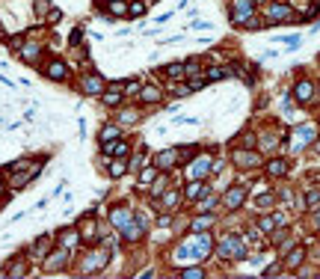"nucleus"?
Segmentation results:
<instances>
[{
	"label": "nucleus",
	"instance_id": "obj_24",
	"mask_svg": "<svg viewBox=\"0 0 320 279\" xmlns=\"http://www.w3.org/2000/svg\"><path fill=\"white\" fill-rule=\"evenodd\" d=\"M320 205V190H308L305 193V208H317Z\"/></svg>",
	"mask_w": 320,
	"mask_h": 279
},
{
	"label": "nucleus",
	"instance_id": "obj_30",
	"mask_svg": "<svg viewBox=\"0 0 320 279\" xmlns=\"http://www.w3.org/2000/svg\"><path fill=\"white\" fill-rule=\"evenodd\" d=\"M181 276H187V279H202L205 273H202L199 267H187V270H181Z\"/></svg>",
	"mask_w": 320,
	"mask_h": 279
},
{
	"label": "nucleus",
	"instance_id": "obj_34",
	"mask_svg": "<svg viewBox=\"0 0 320 279\" xmlns=\"http://www.w3.org/2000/svg\"><path fill=\"white\" fill-rule=\"evenodd\" d=\"M113 15H128V12L122 9V3H113Z\"/></svg>",
	"mask_w": 320,
	"mask_h": 279
},
{
	"label": "nucleus",
	"instance_id": "obj_7",
	"mask_svg": "<svg viewBox=\"0 0 320 279\" xmlns=\"http://www.w3.org/2000/svg\"><path fill=\"white\" fill-rule=\"evenodd\" d=\"M48 77H51V80H65V77H68V68H65L60 60H54L48 65Z\"/></svg>",
	"mask_w": 320,
	"mask_h": 279
},
{
	"label": "nucleus",
	"instance_id": "obj_14",
	"mask_svg": "<svg viewBox=\"0 0 320 279\" xmlns=\"http://www.w3.org/2000/svg\"><path fill=\"white\" fill-rule=\"evenodd\" d=\"M104 89L101 86V80H98V74H89V77H83V92H89V95H98Z\"/></svg>",
	"mask_w": 320,
	"mask_h": 279
},
{
	"label": "nucleus",
	"instance_id": "obj_12",
	"mask_svg": "<svg viewBox=\"0 0 320 279\" xmlns=\"http://www.w3.org/2000/svg\"><path fill=\"white\" fill-rule=\"evenodd\" d=\"M65 261H68V252L60 249V252H54V255L45 261V267H48V270H60V264H65Z\"/></svg>",
	"mask_w": 320,
	"mask_h": 279
},
{
	"label": "nucleus",
	"instance_id": "obj_17",
	"mask_svg": "<svg viewBox=\"0 0 320 279\" xmlns=\"http://www.w3.org/2000/svg\"><path fill=\"white\" fill-rule=\"evenodd\" d=\"M139 98L148 101V104H154V101H160V89L157 86H142V89H139Z\"/></svg>",
	"mask_w": 320,
	"mask_h": 279
},
{
	"label": "nucleus",
	"instance_id": "obj_25",
	"mask_svg": "<svg viewBox=\"0 0 320 279\" xmlns=\"http://www.w3.org/2000/svg\"><path fill=\"white\" fill-rule=\"evenodd\" d=\"M199 193H205V184H202V181H193V184L187 187V196H190V199H199Z\"/></svg>",
	"mask_w": 320,
	"mask_h": 279
},
{
	"label": "nucleus",
	"instance_id": "obj_6",
	"mask_svg": "<svg viewBox=\"0 0 320 279\" xmlns=\"http://www.w3.org/2000/svg\"><path fill=\"white\" fill-rule=\"evenodd\" d=\"M285 172H288V160H282V157H279V160H270V163H267V175L282 178Z\"/></svg>",
	"mask_w": 320,
	"mask_h": 279
},
{
	"label": "nucleus",
	"instance_id": "obj_5",
	"mask_svg": "<svg viewBox=\"0 0 320 279\" xmlns=\"http://www.w3.org/2000/svg\"><path fill=\"white\" fill-rule=\"evenodd\" d=\"M243 196H246V190H243V187H231V190L225 193V208H231V211H234V208H240V205H243Z\"/></svg>",
	"mask_w": 320,
	"mask_h": 279
},
{
	"label": "nucleus",
	"instance_id": "obj_37",
	"mask_svg": "<svg viewBox=\"0 0 320 279\" xmlns=\"http://www.w3.org/2000/svg\"><path fill=\"white\" fill-rule=\"evenodd\" d=\"M314 229H320V211H317V217H314Z\"/></svg>",
	"mask_w": 320,
	"mask_h": 279
},
{
	"label": "nucleus",
	"instance_id": "obj_11",
	"mask_svg": "<svg viewBox=\"0 0 320 279\" xmlns=\"http://www.w3.org/2000/svg\"><path fill=\"white\" fill-rule=\"evenodd\" d=\"M163 74H166V77H172V80H181V77L187 74V65H184V62H172V65H166V68H163Z\"/></svg>",
	"mask_w": 320,
	"mask_h": 279
},
{
	"label": "nucleus",
	"instance_id": "obj_36",
	"mask_svg": "<svg viewBox=\"0 0 320 279\" xmlns=\"http://www.w3.org/2000/svg\"><path fill=\"white\" fill-rule=\"evenodd\" d=\"M163 184H166V178H160L157 184H154V196H160V190H163Z\"/></svg>",
	"mask_w": 320,
	"mask_h": 279
},
{
	"label": "nucleus",
	"instance_id": "obj_26",
	"mask_svg": "<svg viewBox=\"0 0 320 279\" xmlns=\"http://www.w3.org/2000/svg\"><path fill=\"white\" fill-rule=\"evenodd\" d=\"M211 223H214V217H199L196 223H193V232H205Z\"/></svg>",
	"mask_w": 320,
	"mask_h": 279
},
{
	"label": "nucleus",
	"instance_id": "obj_3",
	"mask_svg": "<svg viewBox=\"0 0 320 279\" xmlns=\"http://www.w3.org/2000/svg\"><path fill=\"white\" fill-rule=\"evenodd\" d=\"M267 18H270V21H288L290 18V6L285 3V0L270 3V6H267Z\"/></svg>",
	"mask_w": 320,
	"mask_h": 279
},
{
	"label": "nucleus",
	"instance_id": "obj_19",
	"mask_svg": "<svg viewBox=\"0 0 320 279\" xmlns=\"http://www.w3.org/2000/svg\"><path fill=\"white\" fill-rule=\"evenodd\" d=\"M110 140H119V125H104L101 128V143H110Z\"/></svg>",
	"mask_w": 320,
	"mask_h": 279
},
{
	"label": "nucleus",
	"instance_id": "obj_18",
	"mask_svg": "<svg viewBox=\"0 0 320 279\" xmlns=\"http://www.w3.org/2000/svg\"><path fill=\"white\" fill-rule=\"evenodd\" d=\"M139 238H142V226H139V223H130V226H125V241H130V244H133V241H139Z\"/></svg>",
	"mask_w": 320,
	"mask_h": 279
},
{
	"label": "nucleus",
	"instance_id": "obj_2",
	"mask_svg": "<svg viewBox=\"0 0 320 279\" xmlns=\"http://www.w3.org/2000/svg\"><path fill=\"white\" fill-rule=\"evenodd\" d=\"M217 252L223 258H243V244H240V238H225Z\"/></svg>",
	"mask_w": 320,
	"mask_h": 279
},
{
	"label": "nucleus",
	"instance_id": "obj_23",
	"mask_svg": "<svg viewBox=\"0 0 320 279\" xmlns=\"http://www.w3.org/2000/svg\"><path fill=\"white\" fill-rule=\"evenodd\" d=\"M302 255H305V249H302V247H296V249H293V252L288 255V261H285V264H288V267H296V264L302 261Z\"/></svg>",
	"mask_w": 320,
	"mask_h": 279
},
{
	"label": "nucleus",
	"instance_id": "obj_31",
	"mask_svg": "<svg viewBox=\"0 0 320 279\" xmlns=\"http://www.w3.org/2000/svg\"><path fill=\"white\" fill-rule=\"evenodd\" d=\"M151 178H154V169H142V178H139V181H142V184H148Z\"/></svg>",
	"mask_w": 320,
	"mask_h": 279
},
{
	"label": "nucleus",
	"instance_id": "obj_9",
	"mask_svg": "<svg viewBox=\"0 0 320 279\" xmlns=\"http://www.w3.org/2000/svg\"><path fill=\"white\" fill-rule=\"evenodd\" d=\"M104 155L125 157L128 155V143H122V140H116V143H104Z\"/></svg>",
	"mask_w": 320,
	"mask_h": 279
},
{
	"label": "nucleus",
	"instance_id": "obj_29",
	"mask_svg": "<svg viewBox=\"0 0 320 279\" xmlns=\"http://www.w3.org/2000/svg\"><path fill=\"white\" fill-rule=\"evenodd\" d=\"M205 80H208L205 74H196V77H193L190 83H187V86H190V92H196V89H202V86H205Z\"/></svg>",
	"mask_w": 320,
	"mask_h": 279
},
{
	"label": "nucleus",
	"instance_id": "obj_10",
	"mask_svg": "<svg viewBox=\"0 0 320 279\" xmlns=\"http://www.w3.org/2000/svg\"><path fill=\"white\" fill-rule=\"evenodd\" d=\"M175 163H178V149H169V152L157 155V166L160 169H169V166H175Z\"/></svg>",
	"mask_w": 320,
	"mask_h": 279
},
{
	"label": "nucleus",
	"instance_id": "obj_33",
	"mask_svg": "<svg viewBox=\"0 0 320 279\" xmlns=\"http://www.w3.org/2000/svg\"><path fill=\"white\" fill-rule=\"evenodd\" d=\"M279 270H282V264H273V267H270V270H264V276H276V273H279Z\"/></svg>",
	"mask_w": 320,
	"mask_h": 279
},
{
	"label": "nucleus",
	"instance_id": "obj_15",
	"mask_svg": "<svg viewBox=\"0 0 320 279\" xmlns=\"http://www.w3.org/2000/svg\"><path fill=\"white\" fill-rule=\"evenodd\" d=\"M228 74H234V68H220V65H214V68L205 71L208 80H223V77H228Z\"/></svg>",
	"mask_w": 320,
	"mask_h": 279
},
{
	"label": "nucleus",
	"instance_id": "obj_20",
	"mask_svg": "<svg viewBox=\"0 0 320 279\" xmlns=\"http://www.w3.org/2000/svg\"><path fill=\"white\" fill-rule=\"evenodd\" d=\"M234 160H237L240 166H255V163H258V155H252V152H237V155H234Z\"/></svg>",
	"mask_w": 320,
	"mask_h": 279
},
{
	"label": "nucleus",
	"instance_id": "obj_27",
	"mask_svg": "<svg viewBox=\"0 0 320 279\" xmlns=\"http://www.w3.org/2000/svg\"><path fill=\"white\" fill-rule=\"evenodd\" d=\"M125 169H128V163H125V160H122V157H119V160H116V163H110V175H122V172H125Z\"/></svg>",
	"mask_w": 320,
	"mask_h": 279
},
{
	"label": "nucleus",
	"instance_id": "obj_8",
	"mask_svg": "<svg viewBox=\"0 0 320 279\" xmlns=\"http://www.w3.org/2000/svg\"><path fill=\"white\" fill-rule=\"evenodd\" d=\"M101 101H104L107 107H119V104H122V89H119V86H113V89L101 92Z\"/></svg>",
	"mask_w": 320,
	"mask_h": 279
},
{
	"label": "nucleus",
	"instance_id": "obj_35",
	"mask_svg": "<svg viewBox=\"0 0 320 279\" xmlns=\"http://www.w3.org/2000/svg\"><path fill=\"white\" fill-rule=\"evenodd\" d=\"M80 36H83V33H80V27H77V30L71 33V45H77V42H80Z\"/></svg>",
	"mask_w": 320,
	"mask_h": 279
},
{
	"label": "nucleus",
	"instance_id": "obj_22",
	"mask_svg": "<svg viewBox=\"0 0 320 279\" xmlns=\"http://www.w3.org/2000/svg\"><path fill=\"white\" fill-rule=\"evenodd\" d=\"M128 15H130V18L145 15V0H133V3H130V9H128Z\"/></svg>",
	"mask_w": 320,
	"mask_h": 279
},
{
	"label": "nucleus",
	"instance_id": "obj_28",
	"mask_svg": "<svg viewBox=\"0 0 320 279\" xmlns=\"http://www.w3.org/2000/svg\"><path fill=\"white\" fill-rule=\"evenodd\" d=\"M36 57H39V45H27V48H24V60L36 62Z\"/></svg>",
	"mask_w": 320,
	"mask_h": 279
},
{
	"label": "nucleus",
	"instance_id": "obj_16",
	"mask_svg": "<svg viewBox=\"0 0 320 279\" xmlns=\"http://www.w3.org/2000/svg\"><path fill=\"white\" fill-rule=\"evenodd\" d=\"M107 258H110V255H107V249H101V252H95V255H92V264H104ZM83 270H86V273H95L98 267H89V258H86V261H83Z\"/></svg>",
	"mask_w": 320,
	"mask_h": 279
},
{
	"label": "nucleus",
	"instance_id": "obj_38",
	"mask_svg": "<svg viewBox=\"0 0 320 279\" xmlns=\"http://www.w3.org/2000/svg\"><path fill=\"white\" fill-rule=\"evenodd\" d=\"M3 190H6V187H3V181H0V196H3Z\"/></svg>",
	"mask_w": 320,
	"mask_h": 279
},
{
	"label": "nucleus",
	"instance_id": "obj_4",
	"mask_svg": "<svg viewBox=\"0 0 320 279\" xmlns=\"http://www.w3.org/2000/svg\"><path fill=\"white\" fill-rule=\"evenodd\" d=\"M311 95H314V86H311V80H299V83L293 86V98H296L299 104H308V101H311Z\"/></svg>",
	"mask_w": 320,
	"mask_h": 279
},
{
	"label": "nucleus",
	"instance_id": "obj_1",
	"mask_svg": "<svg viewBox=\"0 0 320 279\" xmlns=\"http://www.w3.org/2000/svg\"><path fill=\"white\" fill-rule=\"evenodd\" d=\"M252 12H255L252 0H234V9H231V24H246V21L252 18Z\"/></svg>",
	"mask_w": 320,
	"mask_h": 279
},
{
	"label": "nucleus",
	"instance_id": "obj_21",
	"mask_svg": "<svg viewBox=\"0 0 320 279\" xmlns=\"http://www.w3.org/2000/svg\"><path fill=\"white\" fill-rule=\"evenodd\" d=\"M48 249H51V238H39V241H36V244H33V255H45V252H48Z\"/></svg>",
	"mask_w": 320,
	"mask_h": 279
},
{
	"label": "nucleus",
	"instance_id": "obj_32",
	"mask_svg": "<svg viewBox=\"0 0 320 279\" xmlns=\"http://www.w3.org/2000/svg\"><path fill=\"white\" fill-rule=\"evenodd\" d=\"M214 205H217V199H208V202H202V205H199V208H202V211H211V208H214Z\"/></svg>",
	"mask_w": 320,
	"mask_h": 279
},
{
	"label": "nucleus",
	"instance_id": "obj_13",
	"mask_svg": "<svg viewBox=\"0 0 320 279\" xmlns=\"http://www.w3.org/2000/svg\"><path fill=\"white\" fill-rule=\"evenodd\" d=\"M208 169H211V160H208V157H199V163L190 166V175H193V178H205V175H208Z\"/></svg>",
	"mask_w": 320,
	"mask_h": 279
}]
</instances>
